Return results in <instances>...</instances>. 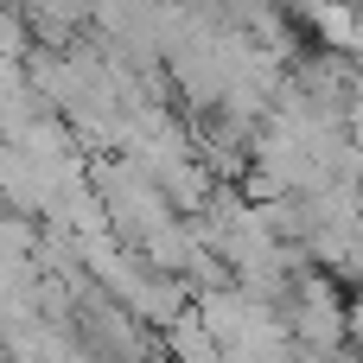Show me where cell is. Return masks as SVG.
<instances>
[{
	"mask_svg": "<svg viewBox=\"0 0 363 363\" xmlns=\"http://www.w3.org/2000/svg\"><path fill=\"white\" fill-rule=\"evenodd\" d=\"M281 319H287V338L300 345V351H345V287L332 281V274H300L294 287H287V306H281Z\"/></svg>",
	"mask_w": 363,
	"mask_h": 363,
	"instance_id": "6da1fadb",
	"label": "cell"
},
{
	"mask_svg": "<svg viewBox=\"0 0 363 363\" xmlns=\"http://www.w3.org/2000/svg\"><path fill=\"white\" fill-rule=\"evenodd\" d=\"M306 13H313V26H319V38H325L332 51H345V57L357 51V38H363V19L351 13V6H345V0H313Z\"/></svg>",
	"mask_w": 363,
	"mask_h": 363,
	"instance_id": "7a4b0ae2",
	"label": "cell"
},
{
	"mask_svg": "<svg viewBox=\"0 0 363 363\" xmlns=\"http://www.w3.org/2000/svg\"><path fill=\"white\" fill-rule=\"evenodd\" d=\"M26 51H32V26L13 6H0V64H19Z\"/></svg>",
	"mask_w": 363,
	"mask_h": 363,
	"instance_id": "3957f363",
	"label": "cell"
}]
</instances>
